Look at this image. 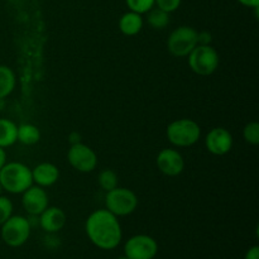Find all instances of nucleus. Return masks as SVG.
<instances>
[{"label": "nucleus", "instance_id": "f257e3e1", "mask_svg": "<svg viewBox=\"0 0 259 259\" xmlns=\"http://www.w3.org/2000/svg\"><path fill=\"white\" fill-rule=\"evenodd\" d=\"M85 230L90 242L103 250L115 249L123 238L118 217L106 209L91 212L85 223Z\"/></svg>", "mask_w": 259, "mask_h": 259}, {"label": "nucleus", "instance_id": "f03ea898", "mask_svg": "<svg viewBox=\"0 0 259 259\" xmlns=\"http://www.w3.org/2000/svg\"><path fill=\"white\" fill-rule=\"evenodd\" d=\"M0 185L9 194H23L33 185L32 169L22 162H7L0 169Z\"/></svg>", "mask_w": 259, "mask_h": 259}, {"label": "nucleus", "instance_id": "7ed1b4c3", "mask_svg": "<svg viewBox=\"0 0 259 259\" xmlns=\"http://www.w3.org/2000/svg\"><path fill=\"white\" fill-rule=\"evenodd\" d=\"M166 136L172 146L186 148L199 142L201 137V128L192 119H177L168 124L166 129Z\"/></svg>", "mask_w": 259, "mask_h": 259}, {"label": "nucleus", "instance_id": "20e7f679", "mask_svg": "<svg viewBox=\"0 0 259 259\" xmlns=\"http://www.w3.org/2000/svg\"><path fill=\"white\" fill-rule=\"evenodd\" d=\"M187 57L190 68L199 76L212 75L219 67V53L211 45H197Z\"/></svg>", "mask_w": 259, "mask_h": 259}, {"label": "nucleus", "instance_id": "39448f33", "mask_svg": "<svg viewBox=\"0 0 259 259\" xmlns=\"http://www.w3.org/2000/svg\"><path fill=\"white\" fill-rule=\"evenodd\" d=\"M105 209L115 217H128L138 207V196L126 187H115L106 192Z\"/></svg>", "mask_w": 259, "mask_h": 259}, {"label": "nucleus", "instance_id": "423d86ee", "mask_svg": "<svg viewBox=\"0 0 259 259\" xmlns=\"http://www.w3.org/2000/svg\"><path fill=\"white\" fill-rule=\"evenodd\" d=\"M0 227H2L0 235L3 242L12 248L22 247L24 243H27L32 230L28 219L22 215H12Z\"/></svg>", "mask_w": 259, "mask_h": 259}, {"label": "nucleus", "instance_id": "0eeeda50", "mask_svg": "<svg viewBox=\"0 0 259 259\" xmlns=\"http://www.w3.org/2000/svg\"><path fill=\"white\" fill-rule=\"evenodd\" d=\"M197 30L189 25H181L169 34L167 50L175 57H187L197 46Z\"/></svg>", "mask_w": 259, "mask_h": 259}, {"label": "nucleus", "instance_id": "6e6552de", "mask_svg": "<svg viewBox=\"0 0 259 259\" xmlns=\"http://www.w3.org/2000/svg\"><path fill=\"white\" fill-rule=\"evenodd\" d=\"M67 161L71 167L82 174H90L98 166V156L95 151L82 142L71 144L67 152Z\"/></svg>", "mask_w": 259, "mask_h": 259}, {"label": "nucleus", "instance_id": "1a4fd4ad", "mask_svg": "<svg viewBox=\"0 0 259 259\" xmlns=\"http://www.w3.org/2000/svg\"><path fill=\"white\" fill-rule=\"evenodd\" d=\"M158 253V244L152 237L138 234L129 238L124 245V255L128 259H153Z\"/></svg>", "mask_w": 259, "mask_h": 259}, {"label": "nucleus", "instance_id": "9d476101", "mask_svg": "<svg viewBox=\"0 0 259 259\" xmlns=\"http://www.w3.org/2000/svg\"><path fill=\"white\" fill-rule=\"evenodd\" d=\"M233 143L234 139L232 133L222 126L212 128L205 137V147L214 156H225L229 153L233 148Z\"/></svg>", "mask_w": 259, "mask_h": 259}, {"label": "nucleus", "instance_id": "9b49d317", "mask_svg": "<svg viewBox=\"0 0 259 259\" xmlns=\"http://www.w3.org/2000/svg\"><path fill=\"white\" fill-rule=\"evenodd\" d=\"M22 195L23 209L27 211L28 215H37V217H39L50 206L47 191L43 187L32 185Z\"/></svg>", "mask_w": 259, "mask_h": 259}, {"label": "nucleus", "instance_id": "f8f14e48", "mask_svg": "<svg viewBox=\"0 0 259 259\" xmlns=\"http://www.w3.org/2000/svg\"><path fill=\"white\" fill-rule=\"evenodd\" d=\"M157 167L163 175L168 177H176L185 169V159L179 151L174 148H164L156 158Z\"/></svg>", "mask_w": 259, "mask_h": 259}, {"label": "nucleus", "instance_id": "ddd939ff", "mask_svg": "<svg viewBox=\"0 0 259 259\" xmlns=\"http://www.w3.org/2000/svg\"><path fill=\"white\" fill-rule=\"evenodd\" d=\"M38 219H39V227L48 234H55L62 230L67 222L65 211L57 206H48L38 217Z\"/></svg>", "mask_w": 259, "mask_h": 259}, {"label": "nucleus", "instance_id": "4468645a", "mask_svg": "<svg viewBox=\"0 0 259 259\" xmlns=\"http://www.w3.org/2000/svg\"><path fill=\"white\" fill-rule=\"evenodd\" d=\"M33 184L40 187H51L60 179V169L56 164L43 162L32 169Z\"/></svg>", "mask_w": 259, "mask_h": 259}, {"label": "nucleus", "instance_id": "2eb2a0df", "mask_svg": "<svg viewBox=\"0 0 259 259\" xmlns=\"http://www.w3.org/2000/svg\"><path fill=\"white\" fill-rule=\"evenodd\" d=\"M143 24L144 22L142 14L132 12V10L124 13L119 19V29L124 35H128V37L138 34L143 28Z\"/></svg>", "mask_w": 259, "mask_h": 259}, {"label": "nucleus", "instance_id": "dca6fc26", "mask_svg": "<svg viewBox=\"0 0 259 259\" xmlns=\"http://www.w3.org/2000/svg\"><path fill=\"white\" fill-rule=\"evenodd\" d=\"M18 142V125L10 119L0 118V147L8 148Z\"/></svg>", "mask_w": 259, "mask_h": 259}, {"label": "nucleus", "instance_id": "f3484780", "mask_svg": "<svg viewBox=\"0 0 259 259\" xmlns=\"http://www.w3.org/2000/svg\"><path fill=\"white\" fill-rule=\"evenodd\" d=\"M17 78L9 66L0 65V98L7 99L14 91Z\"/></svg>", "mask_w": 259, "mask_h": 259}, {"label": "nucleus", "instance_id": "a211bd4d", "mask_svg": "<svg viewBox=\"0 0 259 259\" xmlns=\"http://www.w3.org/2000/svg\"><path fill=\"white\" fill-rule=\"evenodd\" d=\"M40 141V132L35 125L29 123L18 125V142L24 146H34Z\"/></svg>", "mask_w": 259, "mask_h": 259}, {"label": "nucleus", "instance_id": "6ab92c4d", "mask_svg": "<svg viewBox=\"0 0 259 259\" xmlns=\"http://www.w3.org/2000/svg\"><path fill=\"white\" fill-rule=\"evenodd\" d=\"M147 14V22L151 25L153 29L161 30L164 29L167 25L169 24V14L164 10L159 9V8H152L149 12L146 13Z\"/></svg>", "mask_w": 259, "mask_h": 259}, {"label": "nucleus", "instance_id": "aec40b11", "mask_svg": "<svg viewBox=\"0 0 259 259\" xmlns=\"http://www.w3.org/2000/svg\"><path fill=\"white\" fill-rule=\"evenodd\" d=\"M118 175H116L113 169H104V171H101L98 176L99 186L106 192L118 187Z\"/></svg>", "mask_w": 259, "mask_h": 259}, {"label": "nucleus", "instance_id": "412c9836", "mask_svg": "<svg viewBox=\"0 0 259 259\" xmlns=\"http://www.w3.org/2000/svg\"><path fill=\"white\" fill-rule=\"evenodd\" d=\"M243 137L245 142L252 146H258L259 144V124L257 121H250L243 129Z\"/></svg>", "mask_w": 259, "mask_h": 259}, {"label": "nucleus", "instance_id": "4be33fe9", "mask_svg": "<svg viewBox=\"0 0 259 259\" xmlns=\"http://www.w3.org/2000/svg\"><path fill=\"white\" fill-rule=\"evenodd\" d=\"M125 4L132 12L146 14L154 7V0H125Z\"/></svg>", "mask_w": 259, "mask_h": 259}, {"label": "nucleus", "instance_id": "5701e85b", "mask_svg": "<svg viewBox=\"0 0 259 259\" xmlns=\"http://www.w3.org/2000/svg\"><path fill=\"white\" fill-rule=\"evenodd\" d=\"M13 215V202L9 197L0 195V225Z\"/></svg>", "mask_w": 259, "mask_h": 259}, {"label": "nucleus", "instance_id": "b1692460", "mask_svg": "<svg viewBox=\"0 0 259 259\" xmlns=\"http://www.w3.org/2000/svg\"><path fill=\"white\" fill-rule=\"evenodd\" d=\"M181 3L182 0H154V5L159 9L167 12L168 14L176 12L180 5H181Z\"/></svg>", "mask_w": 259, "mask_h": 259}, {"label": "nucleus", "instance_id": "393cba45", "mask_svg": "<svg viewBox=\"0 0 259 259\" xmlns=\"http://www.w3.org/2000/svg\"><path fill=\"white\" fill-rule=\"evenodd\" d=\"M211 40V34H210L209 32L197 33V45H210Z\"/></svg>", "mask_w": 259, "mask_h": 259}, {"label": "nucleus", "instance_id": "a878e982", "mask_svg": "<svg viewBox=\"0 0 259 259\" xmlns=\"http://www.w3.org/2000/svg\"><path fill=\"white\" fill-rule=\"evenodd\" d=\"M244 259H259V247L254 245V247L249 248L245 253Z\"/></svg>", "mask_w": 259, "mask_h": 259}, {"label": "nucleus", "instance_id": "bb28decb", "mask_svg": "<svg viewBox=\"0 0 259 259\" xmlns=\"http://www.w3.org/2000/svg\"><path fill=\"white\" fill-rule=\"evenodd\" d=\"M237 2L247 8H253V9H258L259 7V0H237Z\"/></svg>", "mask_w": 259, "mask_h": 259}, {"label": "nucleus", "instance_id": "cd10ccee", "mask_svg": "<svg viewBox=\"0 0 259 259\" xmlns=\"http://www.w3.org/2000/svg\"><path fill=\"white\" fill-rule=\"evenodd\" d=\"M68 139H70L71 144L80 143V142H81V134L77 133V132H72V133L68 136Z\"/></svg>", "mask_w": 259, "mask_h": 259}, {"label": "nucleus", "instance_id": "c85d7f7f", "mask_svg": "<svg viewBox=\"0 0 259 259\" xmlns=\"http://www.w3.org/2000/svg\"><path fill=\"white\" fill-rule=\"evenodd\" d=\"M5 163H7V152H5L4 148L0 147V169Z\"/></svg>", "mask_w": 259, "mask_h": 259}, {"label": "nucleus", "instance_id": "c756f323", "mask_svg": "<svg viewBox=\"0 0 259 259\" xmlns=\"http://www.w3.org/2000/svg\"><path fill=\"white\" fill-rule=\"evenodd\" d=\"M5 104H7V103H5V99L0 98V111H2L3 109L5 108Z\"/></svg>", "mask_w": 259, "mask_h": 259}, {"label": "nucleus", "instance_id": "7c9ffc66", "mask_svg": "<svg viewBox=\"0 0 259 259\" xmlns=\"http://www.w3.org/2000/svg\"><path fill=\"white\" fill-rule=\"evenodd\" d=\"M118 259H128V258H126V257H125V255H121V257H119Z\"/></svg>", "mask_w": 259, "mask_h": 259}, {"label": "nucleus", "instance_id": "2f4dec72", "mask_svg": "<svg viewBox=\"0 0 259 259\" xmlns=\"http://www.w3.org/2000/svg\"><path fill=\"white\" fill-rule=\"evenodd\" d=\"M4 191V190H3V187H2V185H0V195H2V192Z\"/></svg>", "mask_w": 259, "mask_h": 259}]
</instances>
